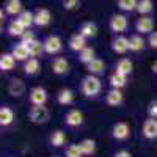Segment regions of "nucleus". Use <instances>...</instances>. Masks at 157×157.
<instances>
[{
	"label": "nucleus",
	"mask_w": 157,
	"mask_h": 157,
	"mask_svg": "<svg viewBox=\"0 0 157 157\" xmlns=\"http://www.w3.org/2000/svg\"><path fill=\"white\" fill-rule=\"evenodd\" d=\"M123 102V93L120 90H110L109 93H107V104L109 105H120V104Z\"/></svg>",
	"instance_id": "a211bd4d"
},
{
	"label": "nucleus",
	"mask_w": 157,
	"mask_h": 157,
	"mask_svg": "<svg viewBox=\"0 0 157 157\" xmlns=\"http://www.w3.org/2000/svg\"><path fill=\"white\" fill-rule=\"evenodd\" d=\"M52 16H50V11L46 10V8H41V10H38L35 13V24L39 25V27H44V25H47L50 22Z\"/></svg>",
	"instance_id": "ddd939ff"
},
{
	"label": "nucleus",
	"mask_w": 157,
	"mask_h": 157,
	"mask_svg": "<svg viewBox=\"0 0 157 157\" xmlns=\"http://www.w3.org/2000/svg\"><path fill=\"white\" fill-rule=\"evenodd\" d=\"M151 69H152V72H155L157 74V60L152 63V66H151Z\"/></svg>",
	"instance_id": "a19ab883"
},
{
	"label": "nucleus",
	"mask_w": 157,
	"mask_h": 157,
	"mask_svg": "<svg viewBox=\"0 0 157 157\" xmlns=\"http://www.w3.org/2000/svg\"><path fill=\"white\" fill-rule=\"evenodd\" d=\"M64 141H66V135H64L63 130H55V132H52L50 135V143L54 146H63L64 145Z\"/></svg>",
	"instance_id": "a878e982"
},
{
	"label": "nucleus",
	"mask_w": 157,
	"mask_h": 157,
	"mask_svg": "<svg viewBox=\"0 0 157 157\" xmlns=\"http://www.w3.org/2000/svg\"><path fill=\"white\" fill-rule=\"evenodd\" d=\"M38 69H39V61L36 58H30L29 61H25V64H24V71H25V74H29V75L36 74Z\"/></svg>",
	"instance_id": "cd10ccee"
},
{
	"label": "nucleus",
	"mask_w": 157,
	"mask_h": 157,
	"mask_svg": "<svg viewBox=\"0 0 157 157\" xmlns=\"http://www.w3.org/2000/svg\"><path fill=\"white\" fill-rule=\"evenodd\" d=\"M126 82H127V77L123 75V74L115 72V74L110 75V85L113 86V90H120V88H123V86L126 85Z\"/></svg>",
	"instance_id": "5701e85b"
},
{
	"label": "nucleus",
	"mask_w": 157,
	"mask_h": 157,
	"mask_svg": "<svg viewBox=\"0 0 157 157\" xmlns=\"http://www.w3.org/2000/svg\"><path fill=\"white\" fill-rule=\"evenodd\" d=\"M44 50L47 54H58L61 50V39L58 36H49L44 41Z\"/></svg>",
	"instance_id": "39448f33"
},
{
	"label": "nucleus",
	"mask_w": 157,
	"mask_h": 157,
	"mask_svg": "<svg viewBox=\"0 0 157 157\" xmlns=\"http://www.w3.org/2000/svg\"><path fill=\"white\" fill-rule=\"evenodd\" d=\"M64 121H66V124L71 126V127H77V126H80L83 123V115H82L80 110H75V109L74 110H69L66 113Z\"/></svg>",
	"instance_id": "6e6552de"
},
{
	"label": "nucleus",
	"mask_w": 157,
	"mask_h": 157,
	"mask_svg": "<svg viewBox=\"0 0 157 157\" xmlns=\"http://www.w3.org/2000/svg\"><path fill=\"white\" fill-rule=\"evenodd\" d=\"M25 91V85L21 78H11V82L8 85V93L11 96H22Z\"/></svg>",
	"instance_id": "9b49d317"
},
{
	"label": "nucleus",
	"mask_w": 157,
	"mask_h": 157,
	"mask_svg": "<svg viewBox=\"0 0 157 157\" xmlns=\"http://www.w3.org/2000/svg\"><path fill=\"white\" fill-rule=\"evenodd\" d=\"M17 21L21 22V25L27 30L32 24H35V14L33 13H30V11H22L21 14H19V17H17Z\"/></svg>",
	"instance_id": "4be33fe9"
},
{
	"label": "nucleus",
	"mask_w": 157,
	"mask_h": 157,
	"mask_svg": "<svg viewBox=\"0 0 157 157\" xmlns=\"http://www.w3.org/2000/svg\"><path fill=\"white\" fill-rule=\"evenodd\" d=\"M11 55L14 57L16 60H27V58H29V55H30V52H29V46H25V44H17L14 49H13Z\"/></svg>",
	"instance_id": "f3484780"
},
{
	"label": "nucleus",
	"mask_w": 157,
	"mask_h": 157,
	"mask_svg": "<svg viewBox=\"0 0 157 157\" xmlns=\"http://www.w3.org/2000/svg\"><path fill=\"white\" fill-rule=\"evenodd\" d=\"M143 135L146 138L152 140V138H157V121L155 120H146L145 124H143Z\"/></svg>",
	"instance_id": "f8f14e48"
},
{
	"label": "nucleus",
	"mask_w": 157,
	"mask_h": 157,
	"mask_svg": "<svg viewBox=\"0 0 157 157\" xmlns=\"http://www.w3.org/2000/svg\"><path fill=\"white\" fill-rule=\"evenodd\" d=\"M86 69L90 72V75H98V74H102L105 71V63H104L101 58H94L90 64H86Z\"/></svg>",
	"instance_id": "2eb2a0df"
},
{
	"label": "nucleus",
	"mask_w": 157,
	"mask_h": 157,
	"mask_svg": "<svg viewBox=\"0 0 157 157\" xmlns=\"http://www.w3.org/2000/svg\"><path fill=\"white\" fill-rule=\"evenodd\" d=\"M112 135H113V138H116V140H126V138H129V135H130V129H129V126H127L126 123H116V124L113 126Z\"/></svg>",
	"instance_id": "0eeeda50"
},
{
	"label": "nucleus",
	"mask_w": 157,
	"mask_h": 157,
	"mask_svg": "<svg viewBox=\"0 0 157 157\" xmlns=\"http://www.w3.org/2000/svg\"><path fill=\"white\" fill-rule=\"evenodd\" d=\"M96 57H94V49L93 47H85L82 52H80V61L85 63V64H90Z\"/></svg>",
	"instance_id": "7c9ffc66"
},
{
	"label": "nucleus",
	"mask_w": 157,
	"mask_h": 157,
	"mask_svg": "<svg viewBox=\"0 0 157 157\" xmlns=\"http://www.w3.org/2000/svg\"><path fill=\"white\" fill-rule=\"evenodd\" d=\"M110 29H112V32L123 33L127 29V17L124 14H115V16H112V19H110Z\"/></svg>",
	"instance_id": "20e7f679"
},
{
	"label": "nucleus",
	"mask_w": 157,
	"mask_h": 157,
	"mask_svg": "<svg viewBox=\"0 0 157 157\" xmlns=\"http://www.w3.org/2000/svg\"><path fill=\"white\" fill-rule=\"evenodd\" d=\"M33 41H36L35 39V35L32 32H25L22 36H21V44H25V46H30Z\"/></svg>",
	"instance_id": "c9c22d12"
},
{
	"label": "nucleus",
	"mask_w": 157,
	"mask_h": 157,
	"mask_svg": "<svg viewBox=\"0 0 157 157\" xmlns=\"http://www.w3.org/2000/svg\"><path fill=\"white\" fill-rule=\"evenodd\" d=\"M14 63H16V58L13 57L11 54H3L0 57V69L2 71H10L14 68Z\"/></svg>",
	"instance_id": "aec40b11"
},
{
	"label": "nucleus",
	"mask_w": 157,
	"mask_h": 157,
	"mask_svg": "<svg viewBox=\"0 0 157 157\" xmlns=\"http://www.w3.org/2000/svg\"><path fill=\"white\" fill-rule=\"evenodd\" d=\"M82 91L83 94L91 98V96H96L99 91H101V80L96 75H86L82 82Z\"/></svg>",
	"instance_id": "f257e3e1"
},
{
	"label": "nucleus",
	"mask_w": 157,
	"mask_h": 157,
	"mask_svg": "<svg viewBox=\"0 0 157 157\" xmlns=\"http://www.w3.org/2000/svg\"><path fill=\"white\" fill-rule=\"evenodd\" d=\"M5 10L8 14H21L22 13V3L19 2V0H10V2H6L5 5Z\"/></svg>",
	"instance_id": "393cba45"
},
{
	"label": "nucleus",
	"mask_w": 157,
	"mask_h": 157,
	"mask_svg": "<svg viewBox=\"0 0 157 157\" xmlns=\"http://www.w3.org/2000/svg\"><path fill=\"white\" fill-rule=\"evenodd\" d=\"M78 146H80V149H82V154H85V155H91V154L96 151V141H94V140H91V138H85Z\"/></svg>",
	"instance_id": "b1692460"
},
{
	"label": "nucleus",
	"mask_w": 157,
	"mask_h": 157,
	"mask_svg": "<svg viewBox=\"0 0 157 157\" xmlns=\"http://www.w3.org/2000/svg\"><path fill=\"white\" fill-rule=\"evenodd\" d=\"M154 8L152 2L151 0H141V2H138L137 5V11L140 13V14H148V13H151Z\"/></svg>",
	"instance_id": "473e14b6"
},
{
	"label": "nucleus",
	"mask_w": 157,
	"mask_h": 157,
	"mask_svg": "<svg viewBox=\"0 0 157 157\" xmlns=\"http://www.w3.org/2000/svg\"><path fill=\"white\" fill-rule=\"evenodd\" d=\"M148 113H149V116L152 118H155L157 120V101H152L151 104H149V107H148Z\"/></svg>",
	"instance_id": "e433bc0d"
},
{
	"label": "nucleus",
	"mask_w": 157,
	"mask_h": 157,
	"mask_svg": "<svg viewBox=\"0 0 157 157\" xmlns=\"http://www.w3.org/2000/svg\"><path fill=\"white\" fill-rule=\"evenodd\" d=\"M96 33H98V27H96L94 22H85V24H82V27H80V35L82 36L93 38V36H96Z\"/></svg>",
	"instance_id": "412c9836"
},
{
	"label": "nucleus",
	"mask_w": 157,
	"mask_h": 157,
	"mask_svg": "<svg viewBox=\"0 0 157 157\" xmlns=\"http://www.w3.org/2000/svg\"><path fill=\"white\" fill-rule=\"evenodd\" d=\"M43 50H44V43L41 41H33L30 46H29V52H30V57H39L43 54Z\"/></svg>",
	"instance_id": "2f4dec72"
},
{
	"label": "nucleus",
	"mask_w": 157,
	"mask_h": 157,
	"mask_svg": "<svg viewBox=\"0 0 157 157\" xmlns=\"http://www.w3.org/2000/svg\"><path fill=\"white\" fill-rule=\"evenodd\" d=\"M77 5H78L77 0H68V2H63V6L66 8V10H74Z\"/></svg>",
	"instance_id": "58836bf2"
},
{
	"label": "nucleus",
	"mask_w": 157,
	"mask_h": 157,
	"mask_svg": "<svg viewBox=\"0 0 157 157\" xmlns=\"http://www.w3.org/2000/svg\"><path fill=\"white\" fill-rule=\"evenodd\" d=\"M116 72L127 77L130 72H132V61H130L129 58H121L116 63Z\"/></svg>",
	"instance_id": "dca6fc26"
},
{
	"label": "nucleus",
	"mask_w": 157,
	"mask_h": 157,
	"mask_svg": "<svg viewBox=\"0 0 157 157\" xmlns=\"http://www.w3.org/2000/svg\"><path fill=\"white\" fill-rule=\"evenodd\" d=\"M8 33H10L11 36H22V35L25 33V29L21 25V22L16 19V21H13V22L10 24V27H8Z\"/></svg>",
	"instance_id": "bb28decb"
},
{
	"label": "nucleus",
	"mask_w": 157,
	"mask_h": 157,
	"mask_svg": "<svg viewBox=\"0 0 157 157\" xmlns=\"http://www.w3.org/2000/svg\"><path fill=\"white\" fill-rule=\"evenodd\" d=\"M112 50L115 54H126L129 50V39H126L124 36H120L112 41Z\"/></svg>",
	"instance_id": "9d476101"
},
{
	"label": "nucleus",
	"mask_w": 157,
	"mask_h": 157,
	"mask_svg": "<svg viewBox=\"0 0 157 157\" xmlns=\"http://www.w3.org/2000/svg\"><path fill=\"white\" fill-rule=\"evenodd\" d=\"M29 116H30V121H32V123H35V124H44V123H47V120H49V110H47V107H44V105L32 107Z\"/></svg>",
	"instance_id": "f03ea898"
},
{
	"label": "nucleus",
	"mask_w": 157,
	"mask_h": 157,
	"mask_svg": "<svg viewBox=\"0 0 157 157\" xmlns=\"http://www.w3.org/2000/svg\"><path fill=\"white\" fill-rule=\"evenodd\" d=\"M137 5H138V2H135V0H120V2H118V6H120L123 11L137 10Z\"/></svg>",
	"instance_id": "72a5a7b5"
},
{
	"label": "nucleus",
	"mask_w": 157,
	"mask_h": 157,
	"mask_svg": "<svg viewBox=\"0 0 157 157\" xmlns=\"http://www.w3.org/2000/svg\"><path fill=\"white\" fill-rule=\"evenodd\" d=\"M135 27H137V32H140L141 35L143 33H152V29H154V19L152 17H148V16H143L137 21L135 24Z\"/></svg>",
	"instance_id": "423d86ee"
},
{
	"label": "nucleus",
	"mask_w": 157,
	"mask_h": 157,
	"mask_svg": "<svg viewBox=\"0 0 157 157\" xmlns=\"http://www.w3.org/2000/svg\"><path fill=\"white\" fill-rule=\"evenodd\" d=\"M47 101V93L46 90L41 88V86H35L32 91H30V102L33 104V107H38V105H44Z\"/></svg>",
	"instance_id": "7ed1b4c3"
},
{
	"label": "nucleus",
	"mask_w": 157,
	"mask_h": 157,
	"mask_svg": "<svg viewBox=\"0 0 157 157\" xmlns=\"http://www.w3.org/2000/svg\"><path fill=\"white\" fill-rule=\"evenodd\" d=\"M52 71H54L55 74H58V75L68 74V71H69V63H68V60L63 58V57L55 58L54 61H52Z\"/></svg>",
	"instance_id": "1a4fd4ad"
},
{
	"label": "nucleus",
	"mask_w": 157,
	"mask_h": 157,
	"mask_svg": "<svg viewBox=\"0 0 157 157\" xmlns=\"http://www.w3.org/2000/svg\"><path fill=\"white\" fill-rule=\"evenodd\" d=\"M66 157H82L83 154H82V149H80V146L78 145H69L68 148H66Z\"/></svg>",
	"instance_id": "f704fd0d"
},
{
	"label": "nucleus",
	"mask_w": 157,
	"mask_h": 157,
	"mask_svg": "<svg viewBox=\"0 0 157 157\" xmlns=\"http://www.w3.org/2000/svg\"><path fill=\"white\" fill-rule=\"evenodd\" d=\"M149 46L152 47V49H157V32H152L151 35H149Z\"/></svg>",
	"instance_id": "4c0bfd02"
},
{
	"label": "nucleus",
	"mask_w": 157,
	"mask_h": 157,
	"mask_svg": "<svg viewBox=\"0 0 157 157\" xmlns=\"http://www.w3.org/2000/svg\"><path fill=\"white\" fill-rule=\"evenodd\" d=\"M85 44H86V38H85V36H82L80 33L72 35V36H71V39H69V47H71L72 50H77V52H78V50L82 52V50L86 47Z\"/></svg>",
	"instance_id": "4468645a"
},
{
	"label": "nucleus",
	"mask_w": 157,
	"mask_h": 157,
	"mask_svg": "<svg viewBox=\"0 0 157 157\" xmlns=\"http://www.w3.org/2000/svg\"><path fill=\"white\" fill-rule=\"evenodd\" d=\"M14 120V113L10 107H2L0 109V124L2 126H10Z\"/></svg>",
	"instance_id": "6ab92c4d"
},
{
	"label": "nucleus",
	"mask_w": 157,
	"mask_h": 157,
	"mask_svg": "<svg viewBox=\"0 0 157 157\" xmlns=\"http://www.w3.org/2000/svg\"><path fill=\"white\" fill-rule=\"evenodd\" d=\"M115 157H132V155H130L129 151H120V152H116Z\"/></svg>",
	"instance_id": "ea45409f"
},
{
	"label": "nucleus",
	"mask_w": 157,
	"mask_h": 157,
	"mask_svg": "<svg viewBox=\"0 0 157 157\" xmlns=\"http://www.w3.org/2000/svg\"><path fill=\"white\" fill-rule=\"evenodd\" d=\"M72 99H74V94H72L71 90H61L58 93V102L61 105H69L72 102Z\"/></svg>",
	"instance_id": "c756f323"
},
{
	"label": "nucleus",
	"mask_w": 157,
	"mask_h": 157,
	"mask_svg": "<svg viewBox=\"0 0 157 157\" xmlns=\"http://www.w3.org/2000/svg\"><path fill=\"white\" fill-rule=\"evenodd\" d=\"M143 46H145V41H143V38L135 35L129 39V50H134V52H138L143 49Z\"/></svg>",
	"instance_id": "c85d7f7f"
},
{
	"label": "nucleus",
	"mask_w": 157,
	"mask_h": 157,
	"mask_svg": "<svg viewBox=\"0 0 157 157\" xmlns=\"http://www.w3.org/2000/svg\"><path fill=\"white\" fill-rule=\"evenodd\" d=\"M155 121H157V120H155Z\"/></svg>",
	"instance_id": "79ce46f5"
}]
</instances>
